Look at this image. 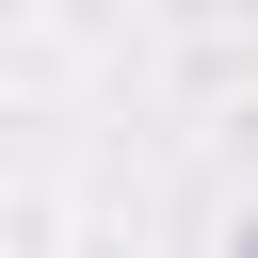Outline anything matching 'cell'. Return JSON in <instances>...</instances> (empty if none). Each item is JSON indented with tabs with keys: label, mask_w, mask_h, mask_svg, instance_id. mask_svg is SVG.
Returning <instances> with one entry per match:
<instances>
[{
	"label": "cell",
	"mask_w": 258,
	"mask_h": 258,
	"mask_svg": "<svg viewBox=\"0 0 258 258\" xmlns=\"http://www.w3.org/2000/svg\"><path fill=\"white\" fill-rule=\"evenodd\" d=\"M242 258H258V226H242Z\"/></svg>",
	"instance_id": "6da1fadb"
}]
</instances>
